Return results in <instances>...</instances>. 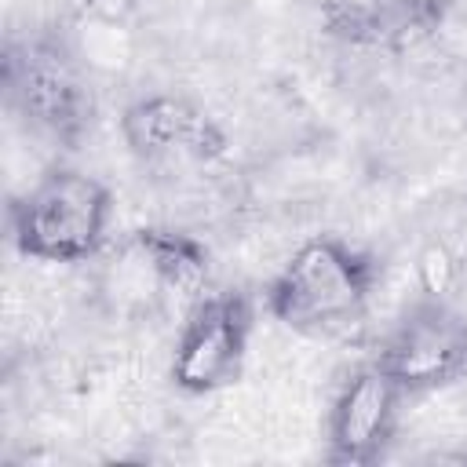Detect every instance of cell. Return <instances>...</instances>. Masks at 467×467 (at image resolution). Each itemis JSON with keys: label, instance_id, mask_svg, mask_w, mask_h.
I'll return each instance as SVG.
<instances>
[{"label": "cell", "instance_id": "cell-1", "mask_svg": "<svg viewBox=\"0 0 467 467\" xmlns=\"http://www.w3.org/2000/svg\"><path fill=\"white\" fill-rule=\"evenodd\" d=\"M4 95L11 113L40 139L77 150L95 99L88 69L62 29L40 26L7 36L4 44Z\"/></svg>", "mask_w": 467, "mask_h": 467}, {"label": "cell", "instance_id": "cell-2", "mask_svg": "<svg viewBox=\"0 0 467 467\" xmlns=\"http://www.w3.org/2000/svg\"><path fill=\"white\" fill-rule=\"evenodd\" d=\"M379 285V263L372 252L317 234L296 244L266 285V314L296 332H325L365 314Z\"/></svg>", "mask_w": 467, "mask_h": 467}, {"label": "cell", "instance_id": "cell-3", "mask_svg": "<svg viewBox=\"0 0 467 467\" xmlns=\"http://www.w3.org/2000/svg\"><path fill=\"white\" fill-rule=\"evenodd\" d=\"M113 223V193L102 179L55 164L7 204V234L22 259L88 263Z\"/></svg>", "mask_w": 467, "mask_h": 467}, {"label": "cell", "instance_id": "cell-4", "mask_svg": "<svg viewBox=\"0 0 467 467\" xmlns=\"http://www.w3.org/2000/svg\"><path fill=\"white\" fill-rule=\"evenodd\" d=\"M128 153L153 171H201L230 153V135L212 109L190 95L150 91L120 109Z\"/></svg>", "mask_w": 467, "mask_h": 467}, {"label": "cell", "instance_id": "cell-5", "mask_svg": "<svg viewBox=\"0 0 467 467\" xmlns=\"http://www.w3.org/2000/svg\"><path fill=\"white\" fill-rule=\"evenodd\" d=\"M252 328H255V306L248 292L212 288L204 299H197L182 314L168 365V379L175 383V390L190 398H204L230 387L244 368Z\"/></svg>", "mask_w": 467, "mask_h": 467}, {"label": "cell", "instance_id": "cell-6", "mask_svg": "<svg viewBox=\"0 0 467 467\" xmlns=\"http://www.w3.org/2000/svg\"><path fill=\"white\" fill-rule=\"evenodd\" d=\"M372 361L409 394L467 379V317L441 296H423L379 339Z\"/></svg>", "mask_w": 467, "mask_h": 467}, {"label": "cell", "instance_id": "cell-7", "mask_svg": "<svg viewBox=\"0 0 467 467\" xmlns=\"http://www.w3.org/2000/svg\"><path fill=\"white\" fill-rule=\"evenodd\" d=\"M405 390L368 358L350 368L328 405L325 460L336 467H368L383 460L398 431Z\"/></svg>", "mask_w": 467, "mask_h": 467}, {"label": "cell", "instance_id": "cell-8", "mask_svg": "<svg viewBox=\"0 0 467 467\" xmlns=\"http://www.w3.org/2000/svg\"><path fill=\"white\" fill-rule=\"evenodd\" d=\"M139 274L150 281V299L182 306V314L212 292V255L208 248L182 234V230H164V226H142L120 237L117 244Z\"/></svg>", "mask_w": 467, "mask_h": 467}, {"label": "cell", "instance_id": "cell-9", "mask_svg": "<svg viewBox=\"0 0 467 467\" xmlns=\"http://www.w3.org/2000/svg\"><path fill=\"white\" fill-rule=\"evenodd\" d=\"M139 4L142 0H77L80 15L91 18V22H99V26H120V22H128L139 11Z\"/></svg>", "mask_w": 467, "mask_h": 467}, {"label": "cell", "instance_id": "cell-10", "mask_svg": "<svg viewBox=\"0 0 467 467\" xmlns=\"http://www.w3.org/2000/svg\"><path fill=\"white\" fill-rule=\"evenodd\" d=\"M456 460H463V463H467V452H460V456H456Z\"/></svg>", "mask_w": 467, "mask_h": 467}]
</instances>
